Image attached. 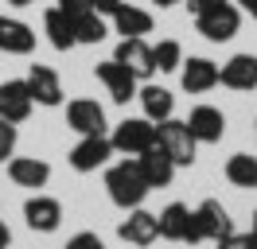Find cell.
I'll return each instance as SVG.
<instances>
[{
    "label": "cell",
    "mask_w": 257,
    "mask_h": 249,
    "mask_svg": "<svg viewBox=\"0 0 257 249\" xmlns=\"http://www.w3.org/2000/svg\"><path fill=\"white\" fill-rule=\"evenodd\" d=\"M105 191H109V202L121 206V210H137L145 206L148 191L152 187L145 183V175L137 168V160H117L109 171H105Z\"/></svg>",
    "instance_id": "cell-1"
},
{
    "label": "cell",
    "mask_w": 257,
    "mask_h": 249,
    "mask_svg": "<svg viewBox=\"0 0 257 249\" xmlns=\"http://www.w3.org/2000/svg\"><path fill=\"white\" fill-rule=\"evenodd\" d=\"M109 140H113V152L137 160L141 152H148V148L156 144V121H148V117H125V121L109 133Z\"/></svg>",
    "instance_id": "cell-2"
},
{
    "label": "cell",
    "mask_w": 257,
    "mask_h": 249,
    "mask_svg": "<svg viewBox=\"0 0 257 249\" xmlns=\"http://www.w3.org/2000/svg\"><path fill=\"white\" fill-rule=\"evenodd\" d=\"M156 144L176 160V168H191V164H195V148H199V140L191 137L187 121H176V117L160 121V125H156Z\"/></svg>",
    "instance_id": "cell-3"
},
{
    "label": "cell",
    "mask_w": 257,
    "mask_h": 249,
    "mask_svg": "<svg viewBox=\"0 0 257 249\" xmlns=\"http://www.w3.org/2000/svg\"><path fill=\"white\" fill-rule=\"evenodd\" d=\"M160 237L168 241H183V245H199L203 230H199V218L187 202H168L160 210Z\"/></svg>",
    "instance_id": "cell-4"
},
{
    "label": "cell",
    "mask_w": 257,
    "mask_h": 249,
    "mask_svg": "<svg viewBox=\"0 0 257 249\" xmlns=\"http://www.w3.org/2000/svg\"><path fill=\"white\" fill-rule=\"evenodd\" d=\"M195 31H199L207 43H230L241 31V12L234 4H222V8H214V12L195 16Z\"/></svg>",
    "instance_id": "cell-5"
},
{
    "label": "cell",
    "mask_w": 257,
    "mask_h": 249,
    "mask_svg": "<svg viewBox=\"0 0 257 249\" xmlns=\"http://www.w3.org/2000/svg\"><path fill=\"white\" fill-rule=\"evenodd\" d=\"M113 59L121 62L125 70H133V74H137V82H152V74H156L152 43H148L145 35H128V39H121V43H117V51H113Z\"/></svg>",
    "instance_id": "cell-6"
},
{
    "label": "cell",
    "mask_w": 257,
    "mask_h": 249,
    "mask_svg": "<svg viewBox=\"0 0 257 249\" xmlns=\"http://www.w3.org/2000/svg\"><path fill=\"white\" fill-rule=\"evenodd\" d=\"M94 74H97V82L105 86V93H109L117 105H128V97H137V90H141L137 74H133V70H125V66H121L117 59L97 62V66H94Z\"/></svg>",
    "instance_id": "cell-7"
},
{
    "label": "cell",
    "mask_w": 257,
    "mask_h": 249,
    "mask_svg": "<svg viewBox=\"0 0 257 249\" xmlns=\"http://www.w3.org/2000/svg\"><path fill=\"white\" fill-rule=\"evenodd\" d=\"M109 156H113V140H109V133L105 137H78V144L70 148V168L74 171H97V168H105L109 164Z\"/></svg>",
    "instance_id": "cell-8"
},
{
    "label": "cell",
    "mask_w": 257,
    "mask_h": 249,
    "mask_svg": "<svg viewBox=\"0 0 257 249\" xmlns=\"http://www.w3.org/2000/svg\"><path fill=\"white\" fill-rule=\"evenodd\" d=\"M24 222H28V230H35V233H55L63 226V202L35 191L32 199L24 202Z\"/></svg>",
    "instance_id": "cell-9"
},
{
    "label": "cell",
    "mask_w": 257,
    "mask_h": 249,
    "mask_svg": "<svg viewBox=\"0 0 257 249\" xmlns=\"http://www.w3.org/2000/svg\"><path fill=\"white\" fill-rule=\"evenodd\" d=\"M32 109H35V97L32 90H28V82L24 78H8V82H0V117L4 121H28L32 117Z\"/></svg>",
    "instance_id": "cell-10"
},
{
    "label": "cell",
    "mask_w": 257,
    "mask_h": 249,
    "mask_svg": "<svg viewBox=\"0 0 257 249\" xmlns=\"http://www.w3.org/2000/svg\"><path fill=\"white\" fill-rule=\"evenodd\" d=\"M117 237L128 241V245H137V249L152 245V241L160 237V214H152V210H145V206L128 210V218L117 226Z\"/></svg>",
    "instance_id": "cell-11"
},
{
    "label": "cell",
    "mask_w": 257,
    "mask_h": 249,
    "mask_svg": "<svg viewBox=\"0 0 257 249\" xmlns=\"http://www.w3.org/2000/svg\"><path fill=\"white\" fill-rule=\"evenodd\" d=\"M66 125L78 133V137H105V109L90 101V97H74L70 105H66Z\"/></svg>",
    "instance_id": "cell-12"
},
{
    "label": "cell",
    "mask_w": 257,
    "mask_h": 249,
    "mask_svg": "<svg viewBox=\"0 0 257 249\" xmlns=\"http://www.w3.org/2000/svg\"><path fill=\"white\" fill-rule=\"evenodd\" d=\"M28 90H32L35 105H63V78H59V70H51V66H43V62H32V70H28Z\"/></svg>",
    "instance_id": "cell-13"
},
{
    "label": "cell",
    "mask_w": 257,
    "mask_h": 249,
    "mask_svg": "<svg viewBox=\"0 0 257 249\" xmlns=\"http://www.w3.org/2000/svg\"><path fill=\"white\" fill-rule=\"evenodd\" d=\"M195 218H199V230H203V241H222L226 233H234V218L218 199H203L195 206Z\"/></svg>",
    "instance_id": "cell-14"
},
{
    "label": "cell",
    "mask_w": 257,
    "mask_h": 249,
    "mask_svg": "<svg viewBox=\"0 0 257 249\" xmlns=\"http://www.w3.org/2000/svg\"><path fill=\"white\" fill-rule=\"evenodd\" d=\"M218 82L226 90H238V93H249L257 90V55H234L218 66Z\"/></svg>",
    "instance_id": "cell-15"
},
{
    "label": "cell",
    "mask_w": 257,
    "mask_h": 249,
    "mask_svg": "<svg viewBox=\"0 0 257 249\" xmlns=\"http://www.w3.org/2000/svg\"><path fill=\"white\" fill-rule=\"evenodd\" d=\"M137 168H141V175H145V183L156 191V187H172V179H176V160L164 152L160 144H152L148 152L137 156Z\"/></svg>",
    "instance_id": "cell-16"
},
{
    "label": "cell",
    "mask_w": 257,
    "mask_h": 249,
    "mask_svg": "<svg viewBox=\"0 0 257 249\" xmlns=\"http://www.w3.org/2000/svg\"><path fill=\"white\" fill-rule=\"evenodd\" d=\"M8 179L16 187L39 191V187L51 183V164L39 160V156H12V160H8Z\"/></svg>",
    "instance_id": "cell-17"
},
{
    "label": "cell",
    "mask_w": 257,
    "mask_h": 249,
    "mask_svg": "<svg viewBox=\"0 0 257 249\" xmlns=\"http://www.w3.org/2000/svg\"><path fill=\"white\" fill-rule=\"evenodd\" d=\"M179 82H183L187 93L214 90L218 86V62L203 59V55H191V59H183V66H179Z\"/></svg>",
    "instance_id": "cell-18"
},
{
    "label": "cell",
    "mask_w": 257,
    "mask_h": 249,
    "mask_svg": "<svg viewBox=\"0 0 257 249\" xmlns=\"http://www.w3.org/2000/svg\"><path fill=\"white\" fill-rule=\"evenodd\" d=\"M187 129H191V137L199 144H218L226 133V117H222V109H214V105H195L187 113Z\"/></svg>",
    "instance_id": "cell-19"
},
{
    "label": "cell",
    "mask_w": 257,
    "mask_h": 249,
    "mask_svg": "<svg viewBox=\"0 0 257 249\" xmlns=\"http://www.w3.org/2000/svg\"><path fill=\"white\" fill-rule=\"evenodd\" d=\"M32 51L35 31L16 16H0V55H32Z\"/></svg>",
    "instance_id": "cell-20"
},
{
    "label": "cell",
    "mask_w": 257,
    "mask_h": 249,
    "mask_svg": "<svg viewBox=\"0 0 257 249\" xmlns=\"http://www.w3.org/2000/svg\"><path fill=\"white\" fill-rule=\"evenodd\" d=\"M137 97H141V109H145L148 121H168L172 113H176V93L164 90V86H156V82H145L141 90H137Z\"/></svg>",
    "instance_id": "cell-21"
},
{
    "label": "cell",
    "mask_w": 257,
    "mask_h": 249,
    "mask_svg": "<svg viewBox=\"0 0 257 249\" xmlns=\"http://www.w3.org/2000/svg\"><path fill=\"white\" fill-rule=\"evenodd\" d=\"M43 31H47V43L55 47V51H70V47H78V39H74V20H70L59 4L43 12Z\"/></svg>",
    "instance_id": "cell-22"
},
{
    "label": "cell",
    "mask_w": 257,
    "mask_h": 249,
    "mask_svg": "<svg viewBox=\"0 0 257 249\" xmlns=\"http://www.w3.org/2000/svg\"><path fill=\"white\" fill-rule=\"evenodd\" d=\"M109 20H113V31H121V39H128V35H148V31H152V12L128 4V0L109 16Z\"/></svg>",
    "instance_id": "cell-23"
},
{
    "label": "cell",
    "mask_w": 257,
    "mask_h": 249,
    "mask_svg": "<svg viewBox=\"0 0 257 249\" xmlns=\"http://www.w3.org/2000/svg\"><path fill=\"white\" fill-rule=\"evenodd\" d=\"M70 20H74V39H78V43H86V47L101 43V39L109 35V24H105V16H97L94 8H86V12L70 16Z\"/></svg>",
    "instance_id": "cell-24"
},
{
    "label": "cell",
    "mask_w": 257,
    "mask_h": 249,
    "mask_svg": "<svg viewBox=\"0 0 257 249\" xmlns=\"http://www.w3.org/2000/svg\"><path fill=\"white\" fill-rule=\"evenodd\" d=\"M226 179L234 187H241V191H253L257 187V156L249 152H238L226 160Z\"/></svg>",
    "instance_id": "cell-25"
},
{
    "label": "cell",
    "mask_w": 257,
    "mask_h": 249,
    "mask_svg": "<svg viewBox=\"0 0 257 249\" xmlns=\"http://www.w3.org/2000/svg\"><path fill=\"white\" fill-rule=\"evenodd\" d=\"M152 59H156V70H160V74L179 70V66H183V43H179V39H160V43H152Z\"/></svg>",
    "instance_id": "cell-26"
},
{
    "label": "cell",
    "mask_w": 257,
    "mask_h": 249,
    "mask_svg": "<svg viewBox=\"0 0 257 249\" xmlns=\"http://www.w3.org/2000/svg\"><path fill=\"white\" fill-rule=\"evenodd\" d=\"M16 140H20L16 125H12V121H4V117H0V164H8V160L16 156Z\"/></svg>",
    "instance_id": "cell-27"
},
{
    "label": "cell",
    "mask_w": 257,
    "mask_h": 249,
    "mask_svg": "<svg viewBox=\"0 0 257 249\" xmlns=\"http://www.w3.org/2000/svg\"><path fill=\"white\" fill-rule=\"evenodd\" d=\"M66 249H105V241H101L94 230H78L70 241H66Z\"/></svg>",
    "instance_id": "cell-28"
},
{
    "label": "cell",
    "mask_w": 257,
    "mask_h": 249,
    "mask_svg": "<svg viewBox=\"0 0 257 249\" xmlns=\"http://www.w3.org/2000/svg\"><path fill=\"white\" fill-rule=\"evenodd\" d=\"M218 249H253V237H249V233H226L222 241H218Z\"/></svg>",
    "instance_id": "cell-29"
},
{
    "label": "cell",
    "mask_w": 257,
    "mask_h": 249,
    "mask_svg": "<svg viewBox=\"0 0 257 249\" xmlns=\"http://www.w3.org/2000/svg\"><path fill=\"white\" fill-rule=\"evenodd\" d=\"M183 4L191 8V16H203V12H214V8L230 4V0H183Z\"/></svg>",
    "instance_id": "cell-30"
},
{
    "label": "cell",
    "mask_w": 257,
    "mask_h": 249,
    "mask_svg": "<svg viewBox=\"0 0 257 249\" xmlns=\"http://www.w3.org/2000/svg\"><path fill=\"white\" fill-rule=\"evenodd\" d=\"M121 4H125V0H90V8H94L97 16H113Z\"/></svg>",
    "instance_id": "cell-31"
},
{
    "label": "cell",
    "mask_w": 257,
    "mask_h": 249,
    "mask_svg": "<svg viewBox=\"0 0 257 249\" xmlns=\"http://www.w3.org/2000/svg\"><path fill=\"white\" fill-rule=\"evenodd\" d=\"M59 8H63L66 16H78V12H86V8H90V0H59Z\"/></svg>",
    "instance_id": "cell-32"
},
{
    "label": "cell",
    "mask_w": 257,
    "mask_h": 249,
    "mask_svg": "<svg viewBox=\"0 0 257 249\" xmlns=\"http://www.w3.org/2000/svg\"><path fill=\"white\" fill-rule=\"evenodd\" d=\"M0 249H12V230H8L4 218H0Z\"/></svg>",
    "instance_id": "cell-33"
},
{
    "label": "cell",
    "mask_w": 257,
    "mask_h": 249,
    "mask_svg": "<svg viewBox=\"0 0 257 249\" xmlns=\"http://www.w3.org/2000/svg\"><path fill=\"white\" fill-rule=\"evenodd\" d=\"M241 8H245V12H249V16L257 20V0H241Z\"/></svg>",
    "instance_id": "cell-34"
},
{
    "label": "cell",
    "mask_w": 257,
    "mask_h": 249,
    "mask_svg": "<svg viewBox=\"0 0 257 249\" xmlns=\"http://www.w3.org/2000/svg\"><path fill=\"white\" fill-rule=\"evenodd\" d=\"M156 8H176V4H183V0H152Z\"/></svg>",
    "instance_id": "cell-35"
},
{
    "label": "cell",
    "mask_w": 257,
    "mask_h": 249,
    "mask_svg": "<svg viewBox=\"0 0 257 249\" xmlns=\"http://www.w3.org/2000/svg\"><path fill=\"white\" fill-rule=\"evenodd\" d=\"M12 8H28V4H35V0H8Z\"/></svg>",
    "instance_id": "cell-36"
},
{
    "label": "cell",
    "mask_w": 257,
    "mask_h": 249,
    "mask_svg": "<svg viewBox=\"0 0 257 249\" xmlns=\"http://www.w3.org/2000/svg\"><path fill=\"white\" fill-rule=\"evenodd\" d=\"M249 237H253V249H257V210H253V230H249Z\"/></svg>",
    "instance_id": "cell-37"
},
{
    "label": "cell",
    "mask_w": 257,
    "mask_h": 249,
    "mask_svg": "<svg viewBox=\"0 0 257 249\" xmlns=\"http://www.w3.org/2000/svg\"><path fill=\"white\" fill-rule=\"evenodd\" d=\"M253 137H257V121H253Z\"/></svg>",
    "instance_id": "cell-38"
}]
</instances>
